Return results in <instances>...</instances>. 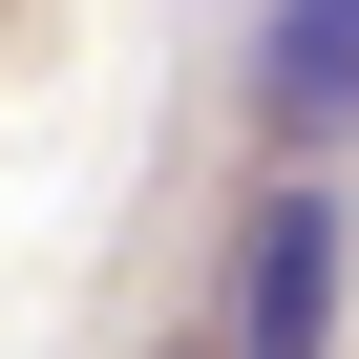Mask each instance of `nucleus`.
I'll return each mask as SVG.
<instances>
[{
  "label": "nucleus",
  "instance_id": "nucleus-1",
  "mask_svg": "<svg viewBox=\"0 0 359 359\" xmlns=\"http://www.w3.org/2000/svg\"><path fill=\"white\" fill-rule=\"evenodd\" d=\"M338 338V191H275V233H254V317H233V359H317Z\"/></svg>",
  "mask_w": 359,
  "mask_h": 359
},
{
  "label": "nucleus",
  "instance_id": "nucleus-2",
  "mask_svg": "<svg viewBox=\"0 0 359 359\" xmlns=\"http://www.w3.org/2000/svg\"><path fill=\"white\" fill-rule=\"evenodd\" d=\"M275 127H359V0H275Z\"/></svg>",
  "mask_w": 359,
  "mask_h": 359
}]
</instances>
